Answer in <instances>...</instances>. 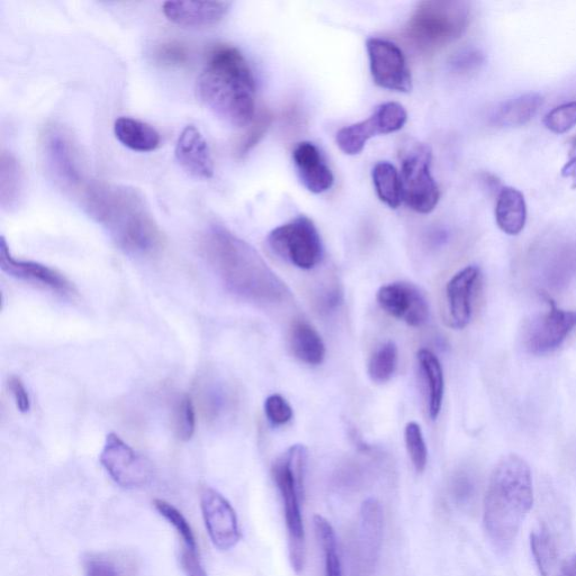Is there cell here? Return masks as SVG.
I'll list each match as a JSON object with an SVG mask.
<instances>
[{"label":"cell","instance_id":"cell-43","mask_svg":"<svg viewBox=\"0 0 576 576\" xmlns=\"http://www.w3.org/2000/svg\"><path fill=\"white\" fill-rule=\"evenodd\" d=\"M484 61V54L481 51L467 49L458 52L452 62H450V65L459 74H467V72H472L482 67Z\"/></svg>","mask_w":576,"mask_h":576},{"label":"cell","instance_id":"cell-21","mask_svg":"<svg viewBox=\"0 0 576 576\" xmlns=\"http://www.w3.org/2000/svg\"><path fill=\"white\" fill-rule=\"evenodd\" d=\"M293 161L302 184L311 193L327 192L335 183L331 169L315 144L311 142L297 144L293 151Z\"/></svg>","mask_w":576,"mask_h":576},{"label":"cell","instance_id":"cell-34","mask_svg":"<svg viewBox=\"0 0 576 576\" xmlns=\"http://www.w3.org/2000/svg\"><path fill=\"white\" fill-rule=\"evenodd\" d=\"M449 497L462 510L471 509L479 497V477L472 470H458L449 482Z\"/></svg>","mask_w":576,"mask_h":576},{"label":"cell","instance_id":"cell-45","mask_svg":"<svg viewBox=\"0 0 576 576\" xmlns=\"http://www.w3.org/2000/svg\"><path fill=\"white\" fill-rule=\"evenodd\" d=\"M180 564L186 576H207L196 549L183 547Z\"/></svg>","mask_w":576,"mask_h":576},{"label":"cell","instance_id":"cell-24","mask_svg":"<svg viewBox=\"0 0 576 576\" xmlns=\"http://www.w3.org/2000/svg\"><path fill=\"white\" fill-rule=\"evenodd\" d=\"M420 372L426 385L428 412L431 420L439 417L443 407L445 378L443 366L438 357L429 349L422 348L417 354Z\"/></svg>","mask_w":576,"mask_h":576},{"label":"cell","instance_id":"cell-20","mask_svg":"<svg viewBox=\"0 0 576 576\" xmlns=\"http://www.w3.org/2000/svg\"><path fill=\"white\" fill-rule=\"evenodd\" d=\"M229 2H167L162 6L167 20L191 29L218 25L228 15Z\"/></svg>","mask_w":576,"mask_h":576},{"label":"cell","instance_id":"cell-47","mask_svg":"<svg viewBox=\"0 0 576 576\" xmlns=\"http://www.w3.org/2000/svg\"><path fill=\"white\" fill-rule=\"evenodd\" d=\"M566 576H576V555L566 563Z\"/></svg>","mask_w":576,"mask_h":576},{"label":"cell","instance_id":"cell-13","mask_svg":"<svg viewBox=\"0 0 576 576\" xmlns=\"http://www.w3.org/2000/svg\"><path fill=\"white\" fill-rule=\"evenodd\" d=\"M44 152L56 183L63 191L79 196L88 182L80 169L74 143L61 130L51 129L44 137Z\"/></svg>","mask_w":576,"mask_h":576},{"label":"cell","instance_id":"cell-41","mask_svg":"<svg viewBox=\"0 0 576 576\" xmlns=\"http://www.w3.org/2000/svg\"><path fill=\"white\" fill-rule=\"evenodd\" d=\"M264 408L266 417L273 426H284L294 416L291 404L281 394L269 395Z\"/></svg>","mask_w":576,"mask_h":576},{"label":"cell","instance_id":"cell-5","mask_svg":"<svg viewBox=\"0 0 576 576\" xmlns=\"http://www.w3.org/2000/svg\"><path fill=\"white\" fill-rule=\"evenodd\" d=\"M308 449L293 445L277 457L272 467L273 480L284 506L290 557L293 570L301 573L305 564V531L302 502L305 495V474L308 465Z\"/></svg>","mask_w":576,"mask_h":576},{"label":"cell","instance_id":"cell-31","mask_svg":"<svg viewBox=\"0 0 576 576\" xmlns=\"http://www.w3.org/2000/svg\"><path fill=\"white\" fill-rule=\"evenodd\" d=\"M373 182L378 198L391 209H398L403 201L401 175L398 169L390 162H378L373 169Z\"/></svg>","mask_w":576,"mask_h":576},{"label":"cell","instance_id":"cell-33","mask_svg":"<svg viewBox=\"0 0 576 576\" xmlns=\"http://www.w3.org/2000/svg\"><path fill=\"white\" fill-rule=\"evenodd\" d=\"M399 364V350L393 341L384 342L369 358L367 373L375 383L389 382Z\"/></svg>","mask_w":576,"mask_h":576},{"label":"cell","instance_id":"cell-4","mask_svg":"<svg viewBox=\"0 0 576 576\" xmlns=\"http://www.w3.org/2000/svg\"><path fill=\"white\" fill-rule=\"evenodd\" d=\"M207 263L228 290L247 300L272 301L279 282L265 261L247 242L222 227H213L202 240Z\"/></svg>","mask_w":576,"mask_h":576},{"label":"cell","instance_id":"cell-27","mask_svg":"<svg viewBox=\"0 0 576 576\" xmlns=\"http://www.w3.org/2000/svg\"><path fill=\"white\" fill-rule=\"evenodd\" d=\"M22 166L11 153L3 151L0 158V205L11 212L20 205L24 192Z\"/></svg>","mask_w":576,"mask_h":576},{"label":"cell","instance_id":"cell-11","mask_svg":"<svg viewBox=\"0 0 576 576\" xmlns=\"http://www.w3.org/2000/svg\"><path fill=\"white\" fill-rule=\"evenodd\" d=\"M99 461L111 479L124 489H140L152 480V466L147 459L116 434L107 435Z\"/></svg>","mask_w":576,"mask_h":576},{"label":"cell","instance_id":"cell-32","mask_svg":"<svg viewBox=\"0 0 576 576\" xmlns=\"http://www.w3.org/2000/svg\"><path fill=\"white\" fill-rule=\"evenodd\" d=\"M313 521L315 534L318 536L324 555L326 576H342V565L335 529H333L326 518L321 516H315Z\"/></svg>","mask_w":576,"mask_h":576},{"label":"cell","instance_id":"cell-39","mask_svg":"<svg viewBox=\"0 0 576 576\" xmlns=\"http://www.w3.org/2000/svg\"><path fill=\"white\" fill-rule=\"evenodd\" d=\"M546 129L555 134H564L576 126V101L553 108L544 119Z\"/></svg>","mask_w":576,"mask_h":576},{"label":"cell","instance_id":"cell-14","mask_svg":"<svg viewBox=\"0 0 576 576\" xmlns=\"http://www.w3.org/2000/svg\"><path fill=\"white\" fill-rule=\"evenodd\" d=\"M201 509L207 533L220 551H229L241 538L236 511L223 495L206 488L201 495Z\"/></svg>","mask_w":576,"mask_h":576},{"label":"cell","instance_id":"cell-17","mask_svg":"<svg viewBox=\"0 0 576 576\" xmlns=\"http://www.w3.org/2000/svg\"><path fill=\"white\" fill-rule=\"evenodd\" d=\"M482 273L479 267L467 266L459 270L446 286V300L449 326L455 330L465 329L473 317V304L481 285Z\"/></svg>","mask_w":576,"mask_h":576},{"label":"cell","instance_id":"cell-6","mask_svg":"<svg viewBox=\"0 0 576 576\" xmlns=\"http://www.w3.org/2000/svg\"><path fill=\"white\" fill-rule=\"evenodd\" d=\"M470 21V7L455 0H426L414 9L405 26L413 47L432 53L461 38Z\"/></svg>","mask_w":576,"mask_h":576},{"label":"cell","instance_id":"cell-35","mask_svg":"<svg viewBox=\"0 0 576 576\" xmlns=\"http://www.w3.org/2000/svg\"><path fill=\"white\" fill-rule=\"evenodd\" d=\"M404 440L414 470L422 473L427 467L428 449L419 423L411 421L405 426Z\"/></svg>","mask_w":576,"mask_h":576},{"label":"cell","instance_id":"cell-23","mask_svg":"<svg viewBox=\"0 0 576 576\" xmlns=\"http://www.w3.org/2000/svg\"><path fill=\"white\" fill-rule=\"evenodd\" d=\"M290 347L294 357L306 365L318 366L326 358V345L320 333L312 324L304 320L295 321L292 324Z\"/></svg>","mask_w":576,"mask_h":576},{"label":"cell","instance_id":"cell-8","mask_svg":"<svg viewBox=\"0 0 576 576\" xmlns=\"http://www.w3.org/2000/svg\"><path fill=\"white\" fill-rule=\"evenodd\" d=\"M267 242L277 256L304 270L317 267L323 256L319 231L308 216H297L274 229Z\"/></svg>","mask_w":576,"mask_h":576},{"label":"cell","instance_id":"cell-7","mask_svg":"<svg viewBox=\"0 0 576 576\" xmlns=\"http://www.w3.org/2000/svg\"><path fill=\"white\" fill-rule=\"evenodd\" d=\"M403 201L413 211L429 214L438 205L440 192L431 176L432 151L426 143L408 140L401 146Z\"/></svg>","mask_w":576,"mask_h":576},{"label":"cell","instance_id":"cell-2","mask_svg":"<svg viewBox=\"0 0 576 576\" xmlns=\"http://www.w3.org/2000/svg\"><path fill=\"white\" fill-rule=\"evenodd\" d=\"M202 102L224 122L245 128L256 116V80L243 54L229 44H216L198 78Z\"/></svg>","mask_w":576,"mask_h":576},{"label":"cell","instance_id":"cell-16","mask_svg":"<svg viewBox=\"0 0 576 576\" xmlns=\"http://www.w3.org/2000/svg\"><path fill=\"white\" fill-rule=\"evenodd\" d=\"M540 293L562 292L576 277V240L561 243L540 256L534 266Z\"/></svg>","mask_w":576,"mask_h":576},{"label":"cell","instance_id":"cell-25","mask_svg":"<svg viewBox=\"0 0 576 576\" xmlns=\"http://www.w3.org/2000/svg\"><path fill=\"white\" fill-rule=\"evenodd\" d=\"M114 134L124 147L138 152H151L160 147L159 132L148 123L132 117H120L114 124Z\"/></svg>","mask_w":576,"mask_h":576},{"label":"cell","instance_id":"cell-18","mask_svg":"<svg viewBox=\"0 0 576 576\" xmlns=\"http://www.w3.org/2000/svg\"><path fill=\"white\" fill-rule=\"evenodd\" d=\"M0 267L4 273L18 281L47 288L59 294L74 292V287L58 270L35 263V261L14 258L4 237L0 240Z\"/></svg>","mask_w":576,"mask_h":576},{"label":"cell","instance_id":"cell-19","mask_svg":"<svg viewBox=\"0 0 576 576\" xmlns=\"http://www.w3.org/2000/svg\"><path fill=\"white\" fill-rule=\"evenodd\" d=\"M176 159L188 175L197 179H210L214 175V161L209 143L194 125H188L179 134Z\"/></svg>","mask_w":576,"mask_h":576},{"label":"cell","instance_id":"cell-44","mask_svg":"<svg viewBox=\"0 0 576 576\" xmlns=\"http://www.w3.org/2000/svg\"><path fill=\"white\" fill-rule=\"evenodd\" d=\"M8 389L11 391L16 408L23 413L31 409V399L20 377L12 376L8 380Z\"/></svg>","mask_w":576,"mask_h":576},{"label":"cell","instance_id":"cell-42","mask_svg":"<svg viewBox=\"0 0 576 576\" xmlns=\"http://www.w3.org/2000/svg\"><path fill=\"white\" fill-rule=\"evenodd\" d=\"M156 59L161 65L168 67H183L189 61V52L185 44L169 41L159 45Z\"/></svg>","mask_w":576,"mask_h":576},{"label":"cell","instance_id":"cell-36","mask_svg":"<svg viewBox=\"0 0 576 576\" xmlns=\"http://www.w3.org/2000/svg\"><path fill=\"white\" fill-rule=\"evenodd\" d=\"M155 508L175 528L185 547L197 549L193 529L182 512L164 500H156Z\"/></svg>","mask_w":576,"mask_h":576},{"label":"cell","instance_id":"cell-29","mask_svg":"<svg viewBox=\"0 0 576 576\" xmlns=\"http://www.w3.org/2000/svg\"><path fill=\"white\" fill-rule=\"evenodd\" d=\"M385 134L380 117L375 112L367 120L346 126L337 133V144L340 150L348 156L362 152L368 140L376 135Z\"/></svg>","mask_w":576,"mask_h":576},{"label":"cell","instance_id":"cell-30","mask_svg":"<svg viewBox=\"0 0 576 576\" xmlns=\"http://www.w3.org/2000/svg\"><path fill=\"white\" fill-rule=\"evenodd\" d=\"M84 576H137V566L122 554L93 553L85 558Z\"/></svg>","mask_w":576,"mask_h":576},{"label":"cell","instance_id":"cell-1","mask_svg":"<svg viewBox=\"0 0 576 576\" xmlns=\"http://www.w3.org/2000/svg\"><path fill=\"white\" fill-rule=\"evenodd\" d=\"M78 198L126 254L147 257L164 245L146 200L134 188L88 182Z\"/></svg>","mask_w":576,"mask_h":576},{"label":"cell","instance_id":"cell-40","mask_svg":"<svg viewBox=\"0 0 576 576\" xmlns=\"http://www.w3.org/2000/svg\"><path fill=\"white\" fill-rule=\"evenodd\" d=\"M382 122L385 134L400 131L407 123L408 113L399 103H385L375 111Z\"/></svg>","mask_w":576,"mask_h":576},{"label":"cell","instance_id":"cell-28","mask_svg":"<svg viewBox=\"0 0 576 576\" xmlns=\"http://www.w3.org/2000/svg\"><path fill=\"white\" fill-rule=\"evenodd\" d=\"M530 545L540 575L566 576L567 561L562 560L554 538L545 528L531 534Z\"/></svg>","mask_w":576,"mask_h":576},{"label":"cell","instance_id":"cell-15","mask_svg":"<svg viewBox=\"0 0 576 576\" xmlns=\"http://www.w3.org/2000/svg\"><path fill=\"white\" fill-rule=\"evenodd\" d=\"M376 299L384 312L412 328L422 327L429 319L426 297L412 284L396 282L384 285L378 290Z\"/></svg>","mask_w":576,"mask_h":576},{"label":"cell","instance_id":"cell-3","mask_svg":"<svg viewBox=\"0 0 576 576\" xmlns=\"http://www.w3.org/2000/svg\"><path fill=\"white\" fill-rule=\"evenodd\" d=\"M533 504L529 464L517 454L502 457L490 477L483 512L486 534L500 551H508L515 543Z\"/></svg>","mask_w":576,"mask_h":576},{"label":"cell","instance_id":"cell-26","mask_svg":"<svg viewBox=\"0 0 576 576\" xmlns=\"http://www.w3.org/2000/svg\"><path fill=\"white\" fill-rule=\"evenodd\" d=\"M543 105L542 95L527 93L502 103L495 111L493 119L495 123L504 128H517L533 120Z\"/></svg>","mask_w":576,"mask_h":576},{"label":"cell","instance_id":"cell-10","mask_svg":"<svg viewBox=\"0 0 576 576\" xmlns=\"http://www.w3.org/2000/svg\"><path fill=\"white\" fill-rule=\"evenodd\" d=\"M384 516L381 502L367 499L359 511L353 546L354 576H373L383 544Z\"/></svg>","mask_w":576,"mask_h":576},{"label":"cell","instance_id":"cell-46","mask_svg":"<svg viewBox=\"0 0 576 576\" xmlns=\"http://www.w3.org/2000/svg\"><path fill=\"white\" fill-rule=\"evenodd\" d=\"M570 159L562 168V176L572 180V188L576 189V137L571 141Z\"/></svg>","mask_w":576,"mask_h":576},{"label":"cell","instance_id":"cell-37","mask_svg":"<svg viewBox=\"0 0 576 576\" xmlns=\"http://www.w3.org/2000/svg\"><path fill=\"white\" fill-rule=\"evenodd\" d=\"M273 115L264 110L255 116V119L248 125V130L240 140L237 148L238 157H245L254 149L261 139L265 137L270 124H272Z\"/></svg>","mask_w":576,"mask_h":576},{"label":"cell","instance_id":"cell-22","mask_svg":"<svg viewBox=\"0 0 576 576\" xmlns=\"http://www.w3.org/2000/svg\"><path fill=\"white\" fill-rule=\"evenodd\" d=\"M494 213L495 221L502 232L512 237L519 236L527 222V203L524 194L515 187L501 188Z\"/></svg>","mask_w":576,"mask_h":576},{"label":"cell","instance_id":"cell-12","mask_svg":"<svg viewBox=\"0 0 576 576\" xmlns=\"http://www.w3.org/2000/svg\"><path fill=\"white\" fill-rule=\"evenodd\" d=\"M374 83L393 92L409 93L412 77L402 50L393 42L372 38L366 42Z\"/></svg>","mask_w":576,"mask_h":576},{"label":"cell","instance_id":"cell-38","mask_svg":"<svg viewBox=\"0 0 576 576\" xmlns=\"http://www.w3.org/2000/svg\"><path fill=\"white\" fill-rule=\"evenodd\" d=\"M175 430L179 439L187 441L195 434L196 411L193 400L185 395L180 398L175 408Z\"/></svg>","mask_w":576,"mask_h":576},{"label":"cell","instance_id":"cell-9","mask_svg":"<svg viewBox=\"0 0 576 576\" xmlns=\"http://www.w3.org/2000/svg\"><path fill=\"white\" fill-rule=\"evenodd\" d=\"M548 308L522 327V346L529 354L546 356L562 347L576 329V311L558 308L547 293H540Z\"/></svg>","mask_w":576,"mask_h":576}]
</instances>
